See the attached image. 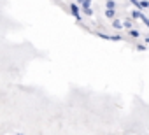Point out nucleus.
<instances>
[{
    "label": "nucleus",
    "mask_w": 149,
    "mask_h": 135,
    "mask_svg": "<svg viewBox=\"0 0 149 135\" xmlns=\"http://www.w3.org/2000/svg\"><path fill=\"white\" fill-rule=\"evenodd\" d=\"M70 11H72V14H74V18H76V19H81V14H79L76 4H72V6H70Z\"/></svg>",
    "instance_id": "nucleus-1"
},
{
    "label": "nucleus",
    "mask_w": 149,
    "mask_h": 135,
    "mask_svg": "<svg viewBox=\"0 0 149 135\" xmlns=\"http://www.w3.org/2000/svg\"><path fill=\"white\" fill-rule=\"evenodd\" d=\"M133 6H137V7H149V2H133Z\"/></svg>",
    "instance_id": "nucleus-2"
},
{
    "label": "nucleus",
    "mask_w": 149,
    "mask_h": 135,
    "mask_svg": "<svg viewBox=\"0 0 149 135\" xmlns=\"http://www.w3.org/2000/svg\"><path fill=\"white\" fill-rule=\"evenodd\" d=\"M83 9H91V2H90V0H84V2H83Z\"/></svg>",
    "instance_id": "nucleus-3"
},
{
    "label": "nucleus",
    "mask_w": 149,
    "mask_h": 135,
    "mask_svg": "<svg viewBox=\"0 0 149 135\" xmlns=\"http://www.w3.org/2000/svg\"><path fill=\"white\" fill-rule=\"evenodd\" d=\"M114 2H112V0H109V2H107V11H114Z\"/></svg>",
    "instance_id": "nucleus-4"
},
{
    "label": "nucleus",
    "mask_w": 149,
    "mask_h": 135,
    "mask_svg": "<svg viewBox=\"0 0 149 135\" xmlns=\"http://www.w3.org/2000/svg\"><path fill=\"white\" fill-rule=\"evenodd\" d=\"M112 26H114V28H121L123 25H121V21H118V19H116V21L112 23Z\"/></svg>",
    "instance_id": "nucleus-5"
},
{
    "label": "nucleus",
    "mask_w": 149,
    "mask_h": 135,
    "mask_svg": "<svg viewBox=\"0 0 149 135\" xmlns=\"http://www.w3.org/2000/svg\"><path fill=\"white\" fill-rule=\"evenodd\" d=\"M105 16L107 18H114V11H105Z\"/></svg>",
    "instance_id": "nucleus-6"
},
{
    "label": "nucleus",
    "mask_w": 149,
    "mask_h": 135,
    "mask_svg": "<svg viewBox=\"0 0 149 135\" xmlns=\"http://www.w3.org/2000/svg\"><path fill=\"white\" fill-rule=\"evenodd\" d=\"M84 14H88V16H91V14H93V11H91V9H84Z\"/></svg>",
    "instance_id": "nucleus-7"
},
{
    "label": "nucleus",
    "mask_w": 149,
    "mask_h": 135,
    "mask_svg": "<svg viewBox=\"0 0 149 135\" xmlns=\"http://www.w3.org/2000/svg\"><path fill=\"white\" fill-rule=\"evenodd\" d=\"M140 16H142V14H140L139 11H135V13H133V18H140Z\"/></svg>",
    "instance_id": "nucleus-8"
}]
</instances>
